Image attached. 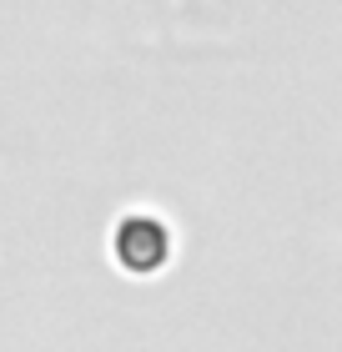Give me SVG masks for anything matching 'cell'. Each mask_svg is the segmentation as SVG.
Wrapping results in <instances>:
<instances>
[{"label": "cell", "instance_id": "1", "mask_svg": "<svg viewBox=\"0 0 342 352\" xmlns=\"http://www.w3.org/2000/svg\"><path fill=\"white\" fill-rule=\"evenodd\" d=\"M111 257L131 277H151L171 262V227L151 212H126L111 232Z\"/></svg>", "mask_w": 342, "mask_h": 352}]
</instances>
